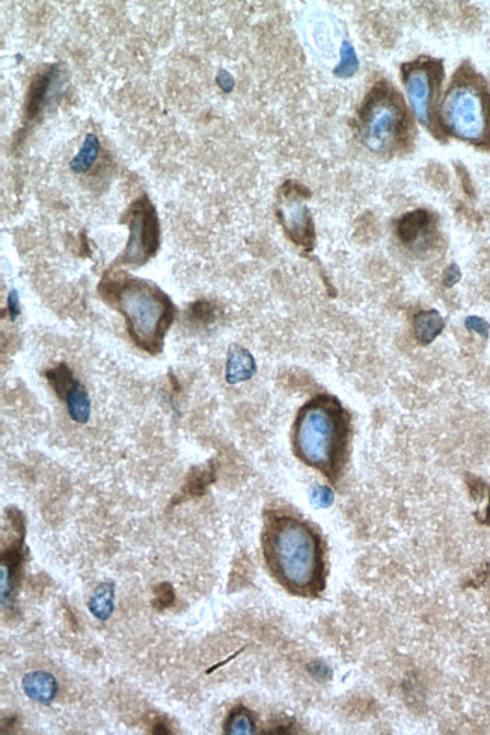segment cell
<instances>
[{
    "label": "cell",
    "instance_id": "obj_11",
    "mask_svg": "<svg viewBox=\"0 0 490 735\" xmlns=\"http://www.w3.org/2000/svg\"><path fill=\"white\" fill-rule=\"evenodd\" d=\"M432 223L429 211L415 210L399 220L397 234L406 246L424 248L432 238Z\"/></svg>",
    "mask_w": 490,
    "mask_h": 735
},
{
    "label": "cell",
    "instance_id": "obj_12",
    "mask_svg": "<svg viewBox=\"0 0 490 735\" xmlns=\"http://www.w3.org/2000/svg\"><path fill=\"white\" fill-rule=\"evenodd\" d=\"M23 532L14 543L8 544V549L2 555V603L4 607L11 606L14 601V592L19 580L20 564H22Z\"/></svg>",
    "mask_w": 490,
    "mask_h": 735
},
{
    "label": "cell",
    "instance_id": "obj_23",
    "mask_svg": "<svg viewBox=\"0 0 490 735\" xmlns=\"http://www.w3.org/2000/svg\"><path fill=\"white\" fill-rule=\"evenodd\" d=\"M8 314L11 321H16L20 315V297L16 290H11L7 297Z\"/></svg>",
    "mask_w": 490,
    "mask_h": 735
},
{
    "label": "cell",
    "instance_id": "obj_21",
    "mask_svg": "<svg viewBox=\"0 0 490 735\" xmlns=\"http://www.w3.org/2000/svg\"><path fill=\"white\" fill-rule=\"evenodd\" d=\"M174 589L169 583H162V585L156 588V597H154L153 604L157 609H165V607L171 606L174 603Z\"/></svg>",
    "mask_w": 490,
    "mask_h": 735
},
{
    "label": "cell",
    "instance_id": "obj_15",
    "mask_svg": "<svg viewBox=\"0 0 490 735\" xmlns=\"http://www.w3.org/2000/svg\"><path fill=\"white\" fill-rule=\"evenodd\" d=\"M445 321L438 311H421L414 318V332L417 341L423 345L432 344L442 330H444Z\"/></svg>",
    "mask_w": 490,
    "mask_h": 735
},
{
    "label": "cell",
    "instance_id": "obj_5",
    "mask_svg": "<svg viewBox=\"0 0 490 735\" xmlns=\"http://www.w3.org/2000/svg\"><path fill=\"white\" fill-rule=\"evenodd\" d=\"M356 135L370 153L385 159L408 153L415 126L408 103L396 86L380 79L371 86L356 112Z\"/></svg>",
    "mask_w": 490,
    "mask_h": 735
},
{
    "label": "cell",
    "instance_id": "obj_20",
    "mask_svg": "<svg viewBox=\"0 0 490 735\" xmlns=\"http://www.w3.org/2000/svg\"><path fill=\"white\" fill-rule=\"evenodd\" d=\"M311 505L319 508V510H325V508L331 507L334 504V492L331 488L325 487V485H316L311 490Z\"/></svg>",
    "mask_w": 490,
    "mask_h": 735
},
{
    "label": "cell",
    "instance_id": "obj_7",
    "mask_svg": "<svg viewBox=\"0 0 490 735\" xmlns=\"http://www.w3.org/2000/svg\"><path fill=\"white\" fill-rule=\"evenodd\" d=\"M123 223L129 228V240L114 266H145L156 257L162 240L159 216L148 195L144 193L130 204L124 214Z\"/></svg>",
    "mask_w": 490,
    "mask_h": 735
},
{
    "label": "cell",
    "instance_id": "obj_8",
    "mask_svg": "<svg viewBox=\"0 0 490 735\" xmlns=\"http://www.w3.org/2000/svg\"><path fill=\"white\" fill-rule=\"evenodd\" d=\"M68 88V76L59 65L41 68L29 83L25 101L26 121L34 122L49 112Z\"/></svg>",
    "mask_w": 490,
    "mask_h": 735
},
{
    "label": "cell",
    "instance_id": "obj_19",
    "mask_svg": "<svg viewBox=\"0 0 490 735\" xmlns=\"http://www.w3.org/2000/svg\"><path fill=\"white\" fill-rule=\"evenodd\" d=\"M340 55L341 61L335 67L334 76L338 77V79H349V77L355 76L359 68V61L352 43L344 41L343 46H341Z\"/></svg>",
    "mask_w": 490,
    "mask_h": 735
},
{
    "label": "cell",
    "instance_id": "obj_10",
    "mask_svg": "<svg viewBox=\"0 0 490 735\" xmlns=\"http://www.w3.org/2000/svg\"><path fill=\"white\" fill-rule=\"evenodd\" d=\"M50 385L67 404L68 415L77 424H86L91 418V400L82 383L67 366L59 365L47 373Z\"/></svg>",
    "mask_w": 490,
    "mask_h": 735
},
{
    "label": "cell",
    "instance_id": "obj_22",
    "mask_svg": "<svg viewBox=\"0 0 490 735\" xmlns=\"http://www.w3.org/2000/svg\"><path fill=\"white\" fill-rule=\"evenodd\" d=\"M466 329L471 332L477 333V335L487 338L489 336L490 324L486 320L480 317H468L465 320Z\"/></svg>",
    "mask_w": 490,
    "mask_h": 735
},
{
    "label": "cell",
    "instance_id": "obj_17",
    "mask_svg": "<svg viewBox=\"0 0 490 735\" xmlns=\"http://www.w3.org/2000/svg\"><path fill=\"white\" fill-rule=\"evenodd\" d=\"M88 609L98 621H108L115 610V585L102 583L89 598Z\"/></svg>",
    "mask_w": 490,
    "mask_h": 735
},
{
    "label": "cell",
    "instance_id": "obj_24",
    "mask_svg": "<svg viewBox=\"0 0 490 735\" xmlns=\"http://www.w3.org/2000/svg\"><path fill=\"white\" fill-rule=\"evenodd\" d=\"M216 83L224 92H231L236 86V80L227 70L219 71L218 76H216Z\"/></svg>",
    "mask_w": 490,
    "mask_h": 735
},
{
    "label": "cell",
    "instance_id": "obj_3",
    "mask_svg": "<svg viewBox=\"0 0 490 735\" xmlns=\"http://www.w3.org/2000/svg\"><path fill=\"white\" fill-rule=\"evenodd\" d=\"M448 136L490 150V85L471 62L451 77L436 113V138Z\"/></svg>",
    "mask_w": 490,
    "mask_h": 735
},
{
    "label": "cell",
    "instance_id": "obj_14",
    "mask_svg": "<svg viewBox=\"0 0 490 735\" xmlns=\"http://www.w3.org/2000/svg\"><path fill=\"white\" fill-rule=\"evenodd\" d=\"M22 689L31 701L50 705L58 695V681L47 671H32L22 680Z\"/></svg>",
    "mask_w": 490,
    "mask_h": 735
},
{
    "label": "cell",
    "instance_id": "obj_2",
    "mask_svg": "<svg viewBox=\"0 0 490 735\" xmlns=\"http://www.w3.org/2000/svg\"><path fill=\"white\" fill-rule=\"evenodd\" d=\"M263 547L270 571L288 591L307 597L323 588L322 541L308 523L273 516L264 529Z\"/></svg>",
    "mask_w": 490,
    "mask_h": 735
},
{
    "label": "cell",
    "instance_id": "obj_25",
    "mask_svg": "<svg viewBox=\"0 0 490 735\" xmlns=\"http://www.w3.org/2000/svg\"><path fill=\"white\" fill-rule=\"evenodd\" d=\"M460 278H462V273H460L459 266L451 264V266L445 270L444 284L447 285V287H453V285H456L457 282L460 281Z\"/></svg>",
    "mask_w": 490,
    "mask_h": 735
},
{
    "label": "cell",
    "instance_id": "obj_4",
    "mask_svg": "<svg viewBox=\"0 0 490 735\" xmlns=\"http://www.w3.org/2000/svg\"><path fill=\"white\" fill-rule=\"evenodd\" d=\"M349 419L335 398L320 395L305 404L294 422L293 446L307 466L335 481L343 467Z\"/></svg>",
    "mask_w": 490,
    "mask_h": 735
},
{
    "label": "cell",
    "instance_id": "obj_1",
    "mask_svg": "<svg viewBox=\"0 0 490 735\" xmlns=\"http://www.w3.org/2000/svg\"><path fill=\"white\" fill-rule=\"evenodd\" d=\"M98 293L123 315L130 338L141 350L151 356L162 353L177 317L174 302L162 288L120 270L103 276Z\"/></svg>",
    "mask_w": 490,
    "mask_h": 735
},
{
    "label": "cell",
    "instance_id": "obj_9",
    "mask_svg": "<svg viewBox=\"0 0 490 735\" xmlns=\"http://www.w3.org/2000/svg\"><path fill=\"white\" fill-rule=\"evenodd\" d=\"M299 189L301 184L294 183V187H290V181L284 184L287 195L278 208V216L288 237L302 248L311 249L314 244L313 217L307 205L299 201V196L296 198Z\"/></svg>",
    "mask_w": 490,
    "mask_h": 735
},
{
    "label": "cell",
    "instance_id": "obj_16",
    "mask_svg": "<svg viewBox=\"0 0 490 735\" xmlns=\"http://www.w3.org/2000/svg\"><path fill=\"white\" fill-rule=\"evenodd\" d=\"M102 151V144L95 133H88L85 136L82 147L77 151L76 156L70 160V169L74 174H86L91 171L92 166L97 162Z\"/></svg>",
    "mask_w": 490,
    "mask_h": 735
},
{
    "label": "cell",
    "instance_id": "obj_18",
    "mask_svg": "<svg viewBox=\"0 0 490 735\" xmlns=\"http://www.w3.org/2000/svg\"><path fill=\"white\" fill-rule=\"evenodd\" d=\"M255 732V720L245 708H237L228 716L225 723V734L251 735Z\"/></svg>",
    "mask_w": 490,
    "mask_h": 735
},
{
    "label": "cell",
    "instance_id": "obj_13",
    "mask_svg": "<svg viewBox=\"0 0 490 735\" xmlns=\"http://www.w3.org/2000/svg\"><path fill=\"white\" fill-rule=\"evenodd\" d=\"M257 373V363L254 356L242 345H231L228 350L227 365H225V380L230 385L248 382Z\"/></svg>",
    "mask_w": 490,
    "mask_h": 735
},
{
    "label": "cell",
    "instance_id": "obj_6",
    "mask_svg": "<svg viewBox=\"0 0 490 735\" xmlns=\"http://www.w3.org/2000/svg\"><path fill=\"white\" fill-rule=\"evenodd\" d=\"M402 80L412 113L436 136V113L444 83V62L432 56H418L402 65Z\"/></svg>",
    "mask_w": 490,
    "mask_h": 735
}]
</instances>
